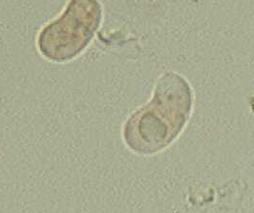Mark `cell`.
<instances>
[{"label":"cell","mask_w":254,"mask_h":213,"mask_svg":"<svg viewBox=\"0 0 254 213\" xmlns=\"http://www.w3.org/2000/svg\"><path fill=\"white\" fill-rule=\"evenodd\" d=\"M193 105L189 83L179 75L162 77L152 100L132 114L124 127V141L135 154L150 156L166 149L179 137Z\"/></svg>","instance_id":"6da1fadb"},{"label":"cell","mask_w":254,"mask_h":213,"mask_svg":"<svg viewBox=\"0 0 254 213\" xmlns=\"http://www.w3.org/2000/svg\"><path fill=\"white\" fill-rule=\"evenodd\" d=\"M100 22L95 0H73L64 16L47 26L39 37V49L47 59L64 63L88 44Z\"/></svg>","instance_id":"7a4b0ae2"}]
</instances>
